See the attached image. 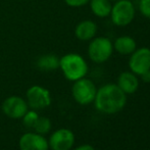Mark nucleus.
<instances>
[{
  "label": "nucleus",
  "mask_w": 150,
  "mask_h": 150,
  "mask_svg": "<svg viewBox=\"0 0 150 150\" xmlns=\"http://www.w3.org/2000/svg\"><path fill=\"white\" fill-rule=\"evenodd\" d=\"M69 7H82L90 2V0H63Z\"/></svg>",
  "instance_id": "obj_19"
},
{
  "label": "nucleus",
  "mask_w": 150,
  "mask_h": 150,
  "mask_svg": "<svg viewBox=\"0 0 150 150\" xmlns=\"http://www.w3.org/2000/svg\"><path fill=\"white\" fill-rule=\"evenodd\" d=\"M129 67L135 75L142 76L150 69V48L141 47L136 49L129 59Z\"/></svg>",
  "instance_id": "obj_8"
},
{
  "label": "nucleus",
  "mask_w": 150,
  "mask_h": 150,
  "mask_svg": "<svg viewBox=\"0 0 150 150\" xmlns=\"http://www.w3.org/2000/svg\"><path fill=\"white\" fill-rule=\"evenodd\" d=\"M97 89L91 80L82 78L74 82L71 94L76 101L81 105H88L93 102L96 96Z\"/></svg>",
  "instance_id": "obj_5"
},
{
  "label": "nucleus",
  "mask_w": 150,
  "mask_h": 150,
  "mask_svg": "<svg viewBox=\"0 0 150 150\" xmlns=\"http://www.w3.org/2000/svg\"><path fill=\"white\" fill-rule=\"evenodd\" d=\"M1 109L7 117L12 120H20L28 111L29 106L26 99L23 97L12 95L4 99Z\"/></svg>",
  "instance_id": "obj_7"
},
{
  "label": "nucleus",
  "mask_w": 150,
  "mask_h": 150,
  "mask_svg": "<svg viewBox=\"0 0 150 150\" xmlns=\"http://www.w3.org/2000/svg\"><path fill=\"white\" fill-rule=\"evenodd\" d=\"M90 8L95 16L104 18L109 16L111 11V2L109 0H90Z\"/></svg>",
  "instance_id": "obj_15"
},
{
  "label": "nucleus",
  "mask_w": 150,
  "mask_h": 150,
  "mask_svg": "<svg viewBox=\"0 0 150 150\" xmlns=\"http://www.w3.org/2000/svg\"><path fill=\"white\" fill-rule=\"evenodd\" d=\"M38 117H39V115H38V112L35 109H30V110L28 109V111L23 115V117L21 120H22L23 125H24L26 128L33 129L36 122H37Z\"/></svg>",
  "instance_id": "obj_17"
},
{
  "label": "nucleus",
  "mask_w": 150,
  "mask_h": 150,
  "mask_svg": "<svg viewBox=\"0 0 150 150\" xmlns=\"http://www.w3.org/2000/svg\"><path fill=\"white\" fill-rule=\"evenodd\" d=\"M37 67L43 71H52L59 69V57L55 54L48 53L40 56L37 59Z\"/></svg>",
  "instance_id": "obj_14"
},
{
  "label": "nucleus",
  "mask_w": 150,
  "mask_h": 150,
  "mask_svg": "<svg viewBox=\"0 0 150 150\" xmlns=\"http://www.w3.org/2000/svg\"><path fill=\"white\" fill-rule=\"evenodd\" d=\"M136 13L135 5L130 0H119L111 7V22L117 27H126L133 22Z\"/></svg>",
  "instance_id": "obj_4"
},
{
  "label": "nucleus",
  "mask_w": 150,
  "mask_h": 150,
  "mask_svg": "<svg viewBox=\"0 0 150 150\" xmlns=\"http://www.w3.org/2000/svg\"><path fill=\"white\" fill-rule=\"evenodd\" d=\"M97 25L91 20H85L80 22L75 28V36L78 40L87 42L96 37Z\"/></svg>",
  "instance_id": "obj_11"
},
{
  "label": "nucleus",
  "mask_w": 150,
  "mask_h": 150,
  "mask_svg": "<svg viewBox=\"0 0 150 150\" xmlns=\"http://www.w3.org/2000/svg\"><path fill=\"white\" fill-rule=\"evenodd\" d=\"M26 101L32 109H44L51 104L50 91L40 85H33L27 90Z\"/></svg>",
  "instance_id": "obj_6"
},
{
  "label": "nucleus",
  "mask_w": 150,
  "mask_h": 150,
  "mask_svg": "<svg viewBox=\"0 0 150 150\" xmlns=\"http://www.w3.org/2000/svg\"><path fill=\"white\" fill-rule=\"evenodd\" d=\"M113 44L107 37H94L88 45V56L93 62L103 63L112 55Z\"/></svg>",
  "instance_id": "obj_3"
},
{
  "label": "nucleus",
  "mask_w": 150,
  "mask_h": 150,
  "mask_svg": "<svg viewBox=\"0 0 150 150\" xmlns=\"http://www.w3.org/2000/svg\"><path fill=\"white\" fill-rule=\"evenodd\" d=\"M75 144V135L69 129H58L50 135L48 145L51 150H69Z\"/></svg>",
  "instance_id": "obj_9"
},
{
  "label": "nucleus",
  "mask_w": 150,
  "mask_h": 150,
  "mask_svg": "<svg viewBox=\"0 0 150 150\" xmlns=\"http://www.w3.org/2000/svg\"><path fill=\"white\" fill-rule=\"evenodd\" d=\"M20 150H49L48 140L36 132H28L21 136L18 140Z\"/></svg>",
  "instance_id": "obj_10"
},
{
  "label": "nucleus",
  "mask_w": 150,
  "mask_h": 150,
  "mask_svg": "<svg viewBox=\"0 0 150 150\" xmlns=\"http://www.w3.org/2000/svg\"><path fill=\"white\" fill-rule=\"evenodd\" d=\"M113 50L122 55H130L137 49V43L130 36H120L113 42Z\"/></svg>",
  "instance_id": "obj_13"
},
{
  "label": "nucleus",
  "mask_w": 150,
  "mask_h": 150,
  "mask_svg": "<svg viewBox=\"0 0 150 150\" xmlns=\"http://www.w3.org/2000/svg\"><path fill=\"white\" fill-rule=\"evenodd\" d=\"M59 69L65 79L71 82L85 78L88 73L87 61L78 53H67L59 57Z\"/></svg>",
  "instance_id": "obj_2"
},
{
  "label": "nucleus",
  "mask_w": 150,
  "mask_h": 150,
  "mask_svg": "<svg viewBox=\"0 0 150 150\" xmlns=\"http://www.w3.org/2000/svg\"><path fill=\"white\" fill-rule=\"evenodd\" d=\"M141 77H142V79L144 82H146V83H150V69L147 71V73H145L144 75L141 76Z\"/></svg>",
  "instance_id": "obj_21"
},
{
  "label": "nucleus",
  "mask_w": 150,
  "mask_h": 150,
  "mask_svg": "<svg viewBox=\"0 0 150 150\" xmlns=\"http://www.w3.org/2000/svg\"><path fill=\"white\" fill-rule=\"evenodd\" d=\"M110 2H117V1H119V0H109Z\"/></svg>",
  "instance_id": "obj_22"
},
{
  "label": "nucleus",
  "mask_w": 150,
  "mask_h": 150,
  "mask_svg": "<svg viewBox=\"0 0 150 150\" xmlns=\"http://www.w3.org/2000/svg\"><path fill=\"white\" fill-rule=\"evenodd\" d=\"M75 150H95L93 148L91 145H88V144H85V145H81V146L77 147Z\"/></svg>",
  "instance_id": "obj_20"
},
{
  "label": "nucleus",
  "mask_w": 150,
  "mask_h": 150,
  "mask_svg": "<svg viewBox=\"0 0 150 150\" xmlns=\"http://www.w3.org/2000/svg\"><path fill=\"white\" fill-rule=\"evenodd\" d=\"M117 86L125 94H132L136 92L139 87L137 75L132 71H124L117 78Z\"/></svg>",
  "instance_id": "obj_12"
},
{
  "label": "nucleus",
  "mask_w": 150,
  "mask_h": 150,
  "mask_svg": "<svg viewBox=\"0 0 150 150\" xmlns=\"http://www.w3.org/2000/svg\"><path fill=\"white\" fill-rule=\"evenodd\" d=\"M51 127H52V124H51L50 119H48L47 117H40L39 115V117H38L37 122H36L33 129L36 133L44 136V135L48 134V133L50 132Z\"/></svg>",
  "instance_id": "obj_16"
},
{
  "label": "nucleus",
  "mask_w": 150,
  "mask_h": 150,
  "mask_svg": "<svg viewBox=\"0 0 150 150\" xmlns=\"http://www.w3.org/2000/svg\"><path fill=\"white\" fill-rule=\"evenodd\" d=\"M95 106L99 111L107 115L122 110L127 102V96L115 84H106L97 90Z\"/></svg>",
  "instance_id": "obj_1"
},
{
  "label": "nucleus",
  "mask_w": 150,
  "mask_h": 150,
  "mask_svg": "<svg viewBox=\"0 0 150 150\" xmlns=\"http://www.w3.org/2000/svg\"><path fill=\"white\" fill-rule=\"evenodd\" d=\"M139 10L144 18L150 20V0H140Z\"/></svg>",
  "instance_id": "obj_18"
}]
</instances>
